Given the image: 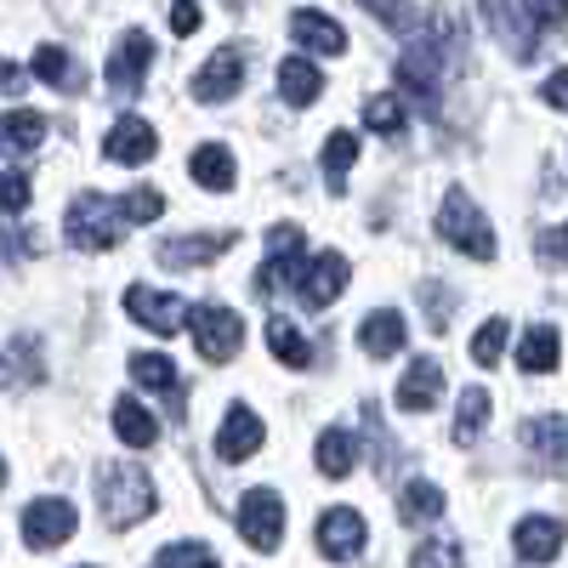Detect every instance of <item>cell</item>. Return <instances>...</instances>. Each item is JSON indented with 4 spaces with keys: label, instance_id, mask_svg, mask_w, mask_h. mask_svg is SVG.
<instances>
[{
    "label": "cell",
    "instance_id": "cell-24",
    "mask_svg": "<svg viewBox=\"0 0 568 568\" xmlns=\"http://www.w3.org/2000/svg\"><path fill=\"white\" fill-rule=\"evenodd\" d=\"M524 444H529L546 466L568 471V415H540V420H529V426H524Z\"/></svg>",
    "mask_w": 568,
    "mask_h": 568
},
{
    "label": "cell",
    "instance_id": "cell-30",
    "mask_svg": "<svg viewBox=\"0 0 568 568\" xmlns=\"http://www.w3.org/2000/svg\"><path fill=\"white\" fill-rule=\"evenodd\" d=\"M40 369H45V358H40L34 336H18L7 353H0V375H7L12 387H29V382H40Z\"/></svg>",
    "mask_w": 568,
    "mask_h": 568
},
{
    "label": "cell",
    "instance_id": "cell-22",
    "mask_svg": "<svg viewBox=\"0 0 568 568\" xmlns=\"http://www.w3.org/2000/svg\"><path fill=\"white\" fill-rule=\"evenodd\" d=\"M278 91H284V103H291V109H313V103L324 98V74H318V63H307V58H284V63H278Z\"/></svg>",
    "mask_w": 568,
    "mask_h": 568
},
{
    "label": "cell",
    "instance_id": "cell-21",
    "mask_svg": "<svg viewBox=\"0 0 568 568\" xmlns=\"http://www.w3.org/2000/svg\"><path fill=\"white\" fill-rule=\"evenodd\" d=\"M358 342H364L369 358H393V353H404V342H409V324H404L398 307H375V313L364 318V329H358Z\"/></svg>",
    "mask_w": 568,
    "mask_h": 568
},
{
    "label": "cell",
    "instance_id": "cell-13",
    "mask_svg": "<svg viewBox=\"0 0 568 568\" xmlns=\"http://www.w3.org/2000/svg\"><path fill=\"white\" fill-rule=\"evenodd\" d=\"M256 449H262V415L245 409V404H233V409L222 415V433H216V460H222V466H240V460H251Z\"/></svg>",
    "mask_w": 568,
    "mask_h": 568
},
{
    "label": "cell",
    "instance_id": "cell-26",
    "mask_svg": "<svg viewBox=\"0 0 568 568\" xmlns=\"http://www.w3.org/2000/svg\"><path fill=\"white\" fill-rule=\"evenodd\" d=\"M313 466L324 471V478H347V471L358 466V444H353V433H347V426H329V433H318Z\"/></svg>",
    "mask_w": 568,
    "mask_h": 568
},
{
    "label": "cell",
    "instance_id": "cell-41",
    "mask_svg": "<svg viewBox=\"0 0 568 568\" xmlns=\"http://www.w3.org/2000/svg\"><path fill=\"white\" fill-rule=\"evenodd\" d=\"M409 568H466V562H460V546L455 540H420L415 557H409Z\"/></svg>",
    "mask_w": 568,
    "mask_h": 568
},
{
    "label": "cell",
    "instance_id": "cell-29",
    "mask_svg": "<svg viewBox=\"0 0 568 568\" xmlns=\"http://www.w3.org/2000/svg\"><path fill=\"white\" fill-rule=\"evenodd\" d=\"M267 347H273V358H278L284 369H307V364H313V342L302 336L291 318H273V324H267Z\"/></svg>",
    "mask_w": 568,
    "mask_h": 568
},
{
    "label": "cell",
    "instance_id": "cell-44",
    "mask_svg": "<svg viewBox=\"0 0 568 568\" xmlns=\"http://www.w3.org/2000/svg\"><path fill=\"white\" fill-rule=\"evenodd\" d=\"M420 302H426V318H433V329L444 336V324H449V313H455V296L438 291V284H420Z\"/></svg>",
    "mask_w": 568,
    "mask_h": 568
},
{
    "label": "cell",
    "instance_id": "cell-36",
    "mask_svg": "<svg viewBox=\"0 0 568 568\" xmlns=\"http://www.w3.org/2000/svg\"><path fill=\"white\" fill-rule=\"evenodd\" d=\"M364 125H369V131H382V136H404L409 109H404L398 98H369V103H364Z\"/></svg>",
    "mask_w": 568,
    "mask_h": 568
},
{
    "label": "cell",
    "instance_id": "cell-42",
    "mask_svg": "<svg viewBox=\"0 0 568 568\" xmlns=\"http://www.w3.org/2000/svg\"><path fill=\"white\" fill-rule=\"evenodd\" d=\"M29 200H34V182H29L23 171H7V176H0V216L29 211Z\"/></svg>",
    "mask_w": 568,
    "mask_h": 568
},
{
    "label": "cell",
    "instance_id": "cell-48",
    "mask_svg": "<svg viewBox=\"0 0 568 568\" xmlns=\"http://www.w3.org/2000/svg\"><path fill=\"white\" fill-rule=\"evenodd\" d=\"M23 85V69H12L7 58H0V91H18Z\"/></svg>",
    "mask_w": 568,
    "mask_h": 568
},
{
    "label": "cell",
    "instance_id": "cell-2",
    "mask_svg": "<svg viewBox=\"0 0 568 568\" xmlns=\"http://www.w3.org/2000/svg\"><path fill=\"white\" fill-rule=\"evenodd\" d=\"M438 233L471 262H495V227L489 216L478 211V200L466 194V187H449L444 205H438Z\"/></svg>",
    "mask_w": 568,
    "mask_h": 568
},
{
    "label": "cell",
    "instance_id": "cell-4",
    "mask_svg": "<svg viewBox=\"0 0 568 568\" xmlns=\"http://www.w3.org/2000/svg\"><path fill=\"white\" fill-rule=\"evenodd\" d=\"M120 233H125V216H120L114 200L80 194V200L69 205V245H74V251H114Z\"/></svg>",
    "mask_w": 568,
    "mask_h": 568
},
{
    "label": "cell",
    "instance_id": "cell-31",
    "mask_svg": "<svg viewBox=\"0 0 568 568\" xmlns=\"http://www.w3.org/2000/svg\"><path fill=\"white\" fill-rule=\"evenodd\" d=\"M34 74L45 85H58V91H80L85 85V74L74 69V58L63 52V45H40V52H34Z\"/></svg>",
    "mask_w": 568,
    "mask_h": 568
},
{
    "label": "cell",
    "instance_id": "cell-3",
    "mask_svg": "<svg viewBox=\"0 0 568 568\" xmlns=\"http://www.w3.org/2000/svg\"><path fill=\"white\" fill-rule=\"evenodd\" d=\"M98 495H103L109 524H142V517H154V506H160L154 478L142 466H103L98 471Z\"/></svg>",
    "mask_w": 568,
    "mask_h": 568
},
{
    "label": "cell",
    "instance_id": "cell-39",
    "mask_svg": "<svg viewBox=\"0 0 568 568\" xmlns=\"http://www.w3.org/2000/svg\"><path fill=\"white\" fill-rule=\"evenodd\" d=\"M500 353H506V318H489L478 336H471V364H484V369H495L500 364Z\"/></svg>",
    "mask_w": 568,
    "mask_h": 568
},
{
    "label": "cell",
    "instance_id": "cell-17",
    "mask_svg": "<svg viewBox=\"0 0 568 568\" xmlns=\"http://www.w3.org/2000/svg\"><path fill=\"white\" fill-rule=\"evenodd\" d=\"M562 540H568L562 517H524V524L511 529V546H517L524 562H551L562 551Z\"/></svg>",
    "mask_w": 568,
    "mask_h": 568
},
{
    "label": "cell",
    "instance_id": "cell-11",
    "mask_svg": "<svg viewBox=\"0 0 568 568\" xmlns=\"http://www.w3.org/2000/svg\"><path fill=\"white\" fill-rule=\"evenodd\" d=\"M478 12H484V23L495 29V40L506 45V52H511L517 63H529V58L540 52V29L517 18L511 0H478Z\"/></svg>",
    "mask_w": 568,
    "mask_h": 568
},
{
    "label": "cell",
    "instance_id": "cell-15",
    "mask_svg": "<svg viewBox=\"0 0 568 568\" xmlns=\"http://www.w3.org/2000/svg\"><path fill=\"white\" fill-rule=\"evenodd\" d=\"M103 154H109L114 165H149V160L160 154V136H154L149 120L125 114V120H114V131H109V142H103Z\"/></svg>",
    "mask_w": 568,
    "mask_h": 568
},
{
    "label": "cell",
    "instance_id": "cell-1",
    "mask_svg": "<svg viewBox=\"0 0 568 568\" xmlns=\"http://www.w3.org/2000/svg\"><path fill=\"white\" fill-rule=\"evenodd\" d=\"M444 34H455L449 18H438L433 34H415V40L404 45V58H398V85L409 91L415 103H426V109H438L444 74H449V63H455V40L444 45Z\"/></svg>",
    "mask_w": 568,
    "mask_h": 568
},
{
    "label": "cell",
    "instance_id": "cell-43",
    "mask_svg": "<svg viewBox=\"0 0 568 568\" xmlns=\"http://www.w3.org/2000/svg\"><path fill=\"white\" fill-rule=\"evenodd\" d=\"M524 18L535 29H562L568 23V0H524Z\"/></svg>",
    "mask_w": 568,
    "mask_h": 568
},
{
    "label": "cell",
    "instance_id": "cell-34",
    "mask_svg": "<svg viewBox=\"0 0 568 568\" xmlns=\"http://www.w3.org/2000/svg\"><path fill=\"white\" fill-rule=\"evenodd\" d=\"M398 517L404 524H433V517H444V489L438 484H404Z\"/></svg>",
    "mask_w": 568,
    "mask_h": 568
},
{
    "label": "cell",
    "instance_id": "cell-38",
    "mask_svg": "<svg viewBox=\"0 0 568 568\" xmlns=\"http://www.w3.org/2000/svg\"><path fill=\"white\" fill-rule=\"evenodd\" d=\"M154 568H222V562H216V551H211V546L182 540V546H165V551L154 557Z\"/></svg>",
    "mask_w": 568,
    "mask_h": 568
},
{
    "label": "cell",
    "instance_id": "cell-16",
    "mask_svg": "<svg viewBox=\"0 0 568 568\" xmlns=\"http://www.w3.org/2000/svg\"><path fill=\"white\" fill-rule=\"evenodd\" d=\"M358 546H364V517H358L353 506H329V511L318 517V557L347 562Z\"/></svg>",
    "mask_w": 568,
    "mask_h": 568
},
{
    "label": "cell",
    "instance_id": "cell-8",
    "mask_svg": "<svg viewBox=\"0 0 568 568\" xmlns=\"http://www.w3.org/2000/svg\"><path fill=\"white\" fill-rule=\"evenodd\" d=\"M233 517H240V540L251 551H278V540H284V500L273 489H251Z\"/></svg>",
    "mask_w": 568,
    "mask_h": 568
},
{
    "label": "cell",
    "instance_id": "cell-46",
    "mask_svg": "<svg viewBox=\"0 0 568 568\" xmlns=\"http://www.w3.org/2000/svg\"><path fill=\"white\" fill-rule=\"evenodd\" d=\"M171 29L176 34H194L200 29V7H194V0H171Z\"/></svg>",
    "mask_w": 568,
    "mask_h": 568
},
{
    "label": "cell",
    "instance_id": "cell-6",
    "mask_svg": "<svg viewBox=\"0 0 568 568\" xmlns=\"http://www.w3.org/2000/svg\"><path fill=\"white\" fill-rule=\"evenodd\" d=\"M267 251H273V256L256 267V284H251L256 296H278L284 284H302V267H307V240H302V227L278 222V227L267 233Z\"/></svg>",
    "mask_w": 568,
    "mask_h": 568
},
{
    "label": "cell",
    "instance_id": "cell-28",
    "mask_svg": "<svg viewBox=\"0 0 568 568\" xmlns=\"http://www.w3.org/2000/svg\"><path fill=\"white\" fill-rule=\"evenodd\" d=\"M114 433H120V444H131V449H154V444H160V420L142 409V404L120 398V404H114Z\"/></svg>",
    "mask_w": 568,
    "mask_h": 568
},
{
    "label": "cell",
    "instance_id": "cell-5",
    "mask_svg": "<svg viewBox=\"0 0 568 568\" xmlns=\"http://www.w3.org/2000/svg\"><path fill=\"white\" fill-rule=\"evenodd\" d=\"M187 329H194V347H200L205 364H227L233 353L245 347V324H240V313L222 307V302H200L194 313H187Z\"/></svg>",
    "mask_w": 568,
    "mask_h": 568
},
{
    "label": "cell",
    "instance_id": "cell-45",
    "mask_svg": "<svg viewBox=\"0 0 568 568\" xmlns=\"http://www.w3.org/2000/svg\"><path fill=\"white\" fill-rule=\"evenodd\" d=\"M535 251H540L546 267H568V222L551 227V233H540V245H535Z\"/></svg>",
    "mask_w": 568,
    "mask_h": 568
},
{
    "label": "cell",
    "instance_id": "cell-14",
    "mask_svg": "<svg viewBox=\"0 0 568 568\" xmlns=\"http://www.w3.org/2000/svg\"><path fill=\"white\" fill-rule=\"evenodd\" d=\"M240 85H245V52H240V45H222V52L194 74V98L200 103H227Z\"/></svg>",
    "mask_w": 568,
    "mask_h": 568
},
{
    "label": "cell",
    "instance_id": "cell-40",
    "mask_svg": "<svg viewBox=\"0 0 568 568\" xmlns=\"http://www.w3.org/2000/svg\"><path fill=\"white\" fill-rule=\"evenodd\" d=\"M358 7H364L375 23L398 29V34H409V29H415V7H409V0H358Z\"/></svg>",
    "mask_w": 568,
    "mask_h": 568
},
{
    "label": "cell",
    "instance_id": "cell-49",
    "mask_svg": "<svg viewBox=\"0 0 568 568\" xmlns=\"http://www.w3.org/2000/svg\"><path fill=\"white\" fill-rule=\"evenodd\" d=\"M227 12H245V0H227Z\"/></svg>",
    "mask_w": 568,
    "mask_h": 568
},
{
    "label": "cell",
    "instance_id": "cell-18",
    "mask_svg": "<svg viewBox=\"0 0 568 568\" xmlns=\"http://www.w3.org/2000/svg\"><path fill=\"white\" fill-rule=\"evenodd\" d=\"M291 34L307 45V52H318V58H342V52H347V29H342L336 18L313 12V7L291 12Z\"/></svg>",
    "mask_w": 568,
    "mask_h": 568
},
{
    "label": "cell",
    "instance_id": "cell-37",
    "mask_svg": "<svg viewBox=\"0 0 568 568\" xmlns=\"http://www.w3.org/2000/svg\"><path fill=\"white\" fill-rule=\"evenodd\" d=\"M114 205H120L125 222H160L165 216V194H160V187H131V194L114 200Z\"/></svg>",
    "mask_w": 568,
    "mask_h": 568
},
{
    "label": "cell",
    "instance_id": "cell-7",
    "mask_svg": "<svg viewBox=\"0 0 568 568\" xmlns=\"http://www.w3.org/2000/svg\"><path fill=\"white\" fill-rule=\"evenodd\" d=\"M74 529H80V511H74L69 500H58V495L23 506V546H29V551H58Z\"/></svg>",
    "mask_w": 568,
    "mask_h": 568
},
{
    "label": "cell",
    "instance_id": "cell-32",
    "mask_svg": "<svg viewBox=\"0 0 568 568\" xmlns=\"http://www.w3.org/2000/svg\"><path fill=\"white\" fill-rule=\"evenodd\" d=\"M489 426V393L484 387H466L460 393V409H455V444H478Z\"/></svg>",
    "mask_w": 568,
    "mask_h": 568
},
{
    "label": "cell",
    "instance_id": "cell-23",
    "mask_svg": "<svg viewBox=\"0 0 568 568\" xmlns=\"http://www.w3.org/2000/svg\"><path fill=\"white\" fill-rule=\"evenodd\" d=\"M40 142H45V120H40L34 109H12V114H0V154H7V160L34 154Z\"/></svg>",
    "mask_w": 568,
    "mask_h": 568
},
{
    "label": "cell",
    "instance_id": "cell-10",
    "mask_svg": "<svg viewBox=\"0 0 568 568\" xmlns=\"http://www.w3.org/2000/svg\"><path fill=\"white\" fill-rule=\"evenodd\" d=\"M149 63H154V40L142 34V29H131V34L114 45V58H109V91H114V98H136Z\"/></svg>",
    "mask_w": 568,
    "mask_h": 568
},
{
    "label": "cell",
    "instance_id": "cell-19",
    "mask_svg": "<svg viewBox=\"0 0 568 568\" xmlns=\"http://www.w3.org/2000/svg\"><path fill=\"white\" fill-rule=\"evenodd\" d=\"M438 393H444V369H438V358H415L409 375L398 382V409H404V415H426V409L438 404Z\"/></svg>",
    "mask_w": 568,
    "mask_h": 568
},
{
    "label": "cell",
    "instance_id": "cell-9",
    "mask_svg": "<svg viewBox=\"0 0 568 568\" xmlns=\"http://www.w3.org/2000/svg\"><path fill=\"white\" fill-rule=\"evenodd\" d=\"M125 313L142 329H154V336H176V329L187 324V307L171 291H154V284H131V291H125Z\"/></svg>",
    "mask_w": 568,
    "mask_h": 568
},
{
    "label": "cell",
    "instance_id": "cell-25",
    "mask_svg": "<svg viewBox=\"0 0 568 568\" xmlns=\"http://www.w3.org/2000/svg\"><path fill=\"white\" fill-rule=\"evenodd\" d=\"M557 358H562V342H557L551 324L524 329V342H517V369H524V375H551Z\"/></svg>",
    "mask_w": 568,
    "mask_h": 568
},
{
    "label": "cell",
    "instance_id": "cell-20",
    "mask_svg": "<svg viewBox=\"0 0 568 568\" xmlns=\"http://www.w3.org/2000/svg\"><path fill=\"white\" fill-rule=\"evenodd\" d=\"M233 251V233H187V240H165L160 245V262L165 267H205L216 256Z\"/></svg>",
    "mask_w": 568,
    "mask_h": 568
},
{
    "label": "cell",
    "instance_id": "cell-27",
    "mask_svg": "<svg viewBox=\"0 0 568 568\" xmlns=\"http://www.w3.org/2000/svg\"><path fill=\"white\" fill-rule=\"evenodd\" d=\"M187 171H194V182H200V187H211V194H227L233 176H240V165H233V154L222 149V142H205V149H194Z\"/></svg>",
    "mask_w": 568,
    "mask_h": 568
},
{
    "label": "cell",
    "instance_id": "cell-35",
    "mask_svg": "<svg viewBox=\"0 0 568 568\" xmlns=\"http://www.w3.org/2000/svg\"><path fill=\"white\" fill-rule=\"evenodd\" d=\"M131 375H136L149 393H165V398L176 393V364H171L165 353H136V358H131Z\"/></svg>",
    "mask_w": 568,
    "mask_h": 568
},
{
    "label": "cell",
    "instance_id": "cell-50",
    "mask_svg": "<svg viewBox=\"0 0 568 568\" xmlns=\"http://www.w3.org/2000/svg\"><path fill=\"white\" fill-rule=\"evenodd\" d=\"M0 489H7V460H0Z\"/></svg>",
    "mask_w": 568,
    "mask_h": 568
},
{
    "label": "cell",
    "instance_id": "cell-12",
    "mask_svg": "<svg viewBox=\"0 0 568 568\" xmlns=\"http://www.w3.org/2000/svg\"><path fill=\"white\" fill-rule=\"evenodd\" d=\"M342 291H347V256H342V251H318V256L302 267L296 296H302L307 307H329Z\"/></svg>",
    "mask_w": 568,
    "mask_h": 568
},
{
    "label": "cell",
    "instance_id": "cell-47",
    "mask_svg": "<svg viewBox=\"0 0 568 568\" xmlns=\"http://www.w3.org/2000/svg\"><path fill=\"white\" fill-rule=\"evenodd\" d=\"M540 98H546L551 109H562V114H568V69H557V74L540 85Z\"/></svg>",
    "mask_w": 568,
    "mask_h": 568
},
{
    "label": "cell",
    "instance_id": "cell-33",
    "mask_svg": "<svg viewBox=\"0 0 568 568\" xmlns=\"http://www.w3.org/2000/svg\"><path fill=\"white\" fill-rule=\"evenodd\" d=\"M353 160H358V136H353V131H329V142H324V176H329V194H342V187H347Z\"/></svg>",
    "mask_w": 568,
    "mask_h": 568
}]
</instances>
